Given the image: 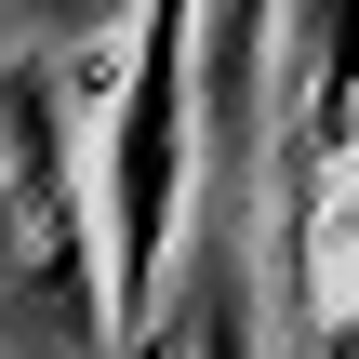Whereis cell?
<instances>
[{
  "label": "cell",
  "instance_id": "6da1fadb",
  "mask_svg": "<svg viewBox=\"0 0 359 359\" xmlns=\"http://www.w3.org/2000/svg\"><path fill=\"white\" fill-rule=\"evenodd\" d=\"M93 200H107V280H120V306H147L173 213H187V0H147L133 80L107 107V187Z\"/></svg>",
  "mask_w": 359,
  "mask_h": 359
},
{
  "label": "cell",
  "instance_id": "7a4b0ae2",
  "mask_svg": "<svg viewBox=\"0 0 359 359\" xmlns=\"http://www.w3.org/2000/svg\"><path fill=\"white\" fill-rule=\"evenodd\" d=\"M93 226L107 200H80L67 147H53V93L27 67H0V320H93Z\"/></svg>",
  "mask_w": 359,
  "mask_h": 359
}]
</instances>
